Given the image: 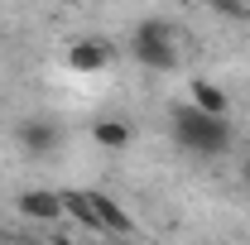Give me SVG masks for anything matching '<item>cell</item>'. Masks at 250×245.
I'll return each instance as SVG.
<instances>
[{"label":"cell","mask_w":250,"mask_h":245,"mask_svg":"<svg viewBox=\"0 0 250 245\" xmlns=\"http://www.w3.org/2000/svg\"><path fill=\"white\" fill-rule=\"evenodd\" d=\"M173 140L197 159H217L231 149V125H226V116L188 101V106H173Z\"/></svg>","instance_id":"obj_1"},{"label":"cell","mask_w":250,"mask_h":245,"mask_svg":"<svg viewBox=\"0 0 250 245\" xmlns=\"http://www.w3.org/2000/svg\"><path fill=\"white\" fill-rule=\"evenodd\" d=\"M130 53H135L140 67H149V72H168L178 62V53H173V29L164 20H145L135 29V39H130Z\"/></svg>","instance_id":"obj_2"},{"label":"cell","mask_w":250,"mask_h":245,"mask_svg":"<svg viewBox=\"0 0 250 245\" xmlns=\"http://www.w3.org/2000/svg\"><path fill=\"white\" fill-rule=\"evenodd\" d=\"M15 212L24 216V221L53 226V221L62 216V192H53V187H29V192H20V197H15Z\"/></svg>","instance_id":"obj_3"},{"label":"cell","mask_w":250,"mask_h":245,"mask_svg":"<svg viewBox=\"0 0 250 245\" xmlns=\"http://www.w3.org/2000/svg\"><path fill=\"white\" fill-rule=\"evenodd\" d=\"M15 140H20V149L29 154V159H48V154L58 149V125H53V121H39V116H29V121H20Z\"/></svg>","instance_id":"obj_4"},{"label":"cell","mask_w":250,"mask_h":245,"mask_svg":"<svg viewBox=\"0 0 250 245\" xmlns=\"http://www.w3.org/2000/svg\"><path fill=\"white\" fill-rule=\"evenodd\" d=\"M106 62H111V43H101V39H77L67 48V67L72 72H101Z\"/></svg>","instance_id":"obj_5"},{"label":"cell","mask_w":250,"mask_h":245,"mask_svg":"<svg viewBox=\"0 0 250 245\" xmlns=\"http://www.w3.org/2000/svg\"><path fill=\"white\" fill-rule=\"evenodd\" d=\"M87 197H92V207H96V216H101V226H106V236H140L121 202H111L106 192H87Z\"/></svg>","instance_id":"obj_6"},{"label":"cell","mask_w":250,"mask_h":245,"mask_svg":"<svg viewBox=\"0 0 250 245\" xmlns=\"http://www.w3.org/2000/svg\"><path fill=\"white\" fill-rule=\"evenodd\" d=\"M62 216H72V221H77L82 231H92V236H106V226H101V216H96L87 192H62Z\"/></svg>","instance_id":"obj_7"},{"label":"cell","mask_w":250,"mask_h":245,"mask_svg":"<svg viewBox=\"0 0 250 245\" xmlns=\"http://www.w3.org/2000/svg\"><path fill=\"white\" fill-rule=\"evenodd\" d=\"M92 140L101 144V149H125V144L135 140V125L121 121V116H106V121L92 125Z\"/></svg>","instance_id":"obj_8"},{"label":"cell","mask_w":250,"mask_h":245,"mask_svg":"<svg viewBox=\"0 0 250 245\" xmlns=\"http://www.w3.org/2000/svg\"><path fill=\"white\" fill-rule=\"evenodd\" d=\"M192 101H197L202 111H217V116H226V92H221L217 82H192Z\"/></svg>","instance_id":"obj_9"},{"label":"cell","mask_w":250,"mask_h":245,"mask_svg":"<svg viewBox=\"0 0 250 245\" xmlns=\"http://www.w3.org/2000/svg\"><path fill=\"white\" fill-rule=\"evenodd\" d=\"M212 10H221V15H231V20H241V15H250L246 10V0H207Z\"/></svg>","instance_id":"obj_10"},{"label":"cell","mask_w":250,"mask_h":245,"mask_svg":"<svg viewBox=\"0 0 250 245\" xmlns=\"http://www.w3.org/2000/svg\"><path fill=\"white\" fill-rule=\"evenodd\" d=\"M241 178H246V183H250V163H246V168H241Z\"/></svg>","instance_id":"obj_11"},{"label":"cell","mask_w":250,"mask_h":245,"mask_svg":"<svg viewBox=\"0 0 250 245\" xmlns=\"http://www.w3.org/2000/svg\"><path fill=\"white\" fill-rule=\"evenodd\" d=\"M72 5H87V0H72Z\"/></svg>","instance_id":"obj_12"}]
</instances>
